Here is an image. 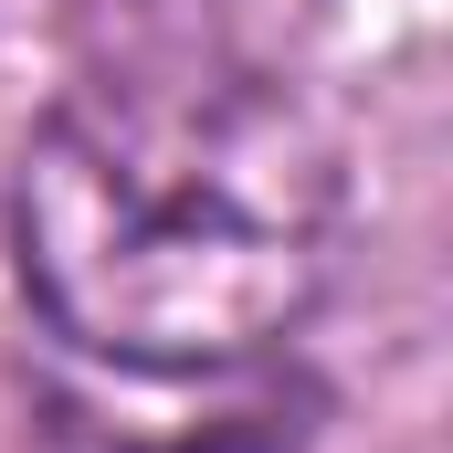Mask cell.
Segmentation results:
<instances>
[{
    "label": "cell",
    "mask_w": 453,
    "mask_h": 453,
    "mask_svg": "<svg viewBox=\"0 0 453 453\" xmlns=\"http://www.w3.org/2000/svg\"><path fill=\"white\" fill-rule=\"evenodd\" d=\"M11 264L64 348L211 380L306 327L338 264L327 137L253 74H106L32 127Z\"/></svg>",
    "instance_id": "cell-1"
},
{
    "label": "cell",
    "mask_w": 453,
    "mask_h": 453,
    "mask_svg": "<svg viewBox=\"0 0 453 453\" xmlns=\"http://www.w3.org/2000/svg\"><path fill=\"white\" fill-rule=\"evenodd\" d=\"M21 453H285L274 433V411H232L211 433H106V422H53V433H32Z\"/></svg>",
    "instance_id": "cell-2"
}]
</instances>
